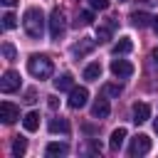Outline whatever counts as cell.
Here are the masks:
<instances>
[{
	"label": "cell",
	"instance_id": "obj_24",
	"mask_svg": "<svg viewBox=\"0 0 158 158\" xmlns=\"http://www.w3.org/2000/svg\"><path fill=\"white\" fill-rule=\"evenodd\" d=\"M96 40H99V42H109V40H111V25L99 27V30H96Z\"/></svg>",
	"mask_w": 158,
	"mask_h": 158
},
{
	"label": "cell",
	"instance_id": "obj_32",
	"mask_svg": "<svg viewBox=\"0 0 158 158\" xmlns=\"http://www.w3.org/2000/svg\"><path fill=\"white\" fill-rule=\"evenodd\" d=\"M153 59H156V62H158V49H156V52H153Z\"/></svg>",
	"mask_w": 158,
	"mask_h": 158
},
{
	"label": "cell",
	"instance_id": "obj_5",
	"mask_svg": "<svg viewBox=\"0 0 158 158\" xmlns=\"http://www.w3.org/2000/svg\"><path fill=\"white\" fill-rule=\"evenodd\" d=\"M20 89V74L15 72V69H7L5 74H2V79H0V91L2 94H12V91H17Z\"/></svg>",
	"mask_w": 158,
	"mask_h": 158
},
{
	"label": "cell",
	"instance_id": "obj_29",
	"mask_svg": "<svg viewBox=\"0 0 158 158\" xmlns=\"http://www.w3.org/2000/svg\"><path fill=\"white\" fill-rule=\"evenodd\" d=\"M2 5H7V7H12V5H17V0H0Z\"/></svg>",
	"mask_w": 158,
	"mask_h": 158
},
{
	"label": "cell",
	"instance_id": "obj_13",
	"mask_svg": "<svg viewBox=\"0 0 158 158\" xmlns=\"http://www.w3.org/2000/svg\"><path fill=\"white\" fill-rule=\"evenodd\" d=\"M131 22H133V27H148V25H153V17L148 15V12H131Z\"/></svg>",
	"mask_w": 158,
	"mask_h": 158
},
{
	"label": "cell",
	"instance_id": "obj_16",
	"mask_svg": "<svg viewBox=\"0 0 158 158\" xmlns=\"http://www.w3.org/2000/svg\"><path fill=\"white\" fill-rule=\"evenodd\" d=\"M47 128H49V133H69V123L64 118H49Z\"/></svg>",
	"mask_w": 158,
	"mask_h": 158
},
{
	"label": "cell",
	"instance_id": "obj_10",
	"mask_svg": "<svg viewBox=\"0 0 158 158\" xmlns=\"http://www.w3.org/2000/svg\"><path fill=\"white\" fill-rule=\"evenodd\" d=\"M151 118V106L148 104H133V121L136 123H146Z\"/></svg>",
	"mask_w": 158,
	"mask_h": 158
},
{
	"label": "cell",
	"instance_id": "obj_9",
	"mask_svg": "<svg viewBox=\"0 0 158 158\" xmlns=\"http://www.w3.org/2000/svg\"><path fill=\"white\" fill-rule=\"evenodd\" d=\"M109 111H111V106H109L106 99H96L94 106H91V116H94V118H106Z\"/></svg>",
	"mask_w": 158,
	"mask_h": 158
},
{
	"label": "cell",
	"instance_id": "obj_11",
	"mask_svg": "<svg viewBox=\"0 0 158 158\" xmlns=\"http://www.w3.org/2000/svg\"><path fill=\"white\" fill-rule=\"evenodd\" d=\"M123 141H126V128H116V131L111 133V138H109V148H111L114 153H118L121 146H123Z\"/></svg>",
	"mask_w": 158,
	"mask_h": 158
},
{
	"label": "cell",
	"instance_id": "obj_14",
	"mask_svg": "<svg viewBox=\"0 0 158 158\" xmlns=\"http://www.w3.org/2000/svg\"><path fill=\"white\" fill-rule=\"evenodd\" d=\"M44 153L47 156H67L69 153V146L67 143H59V141H52V143H47Z\"/></svg>",
	"mask_w": 158,
	"mask_h": 158
},
{
	"label": "cell",
	"instance_id": "obj_33",
	"mask_svg": "<svg viewBox=\"0 0 158 158\" xmlns=\"http://www.w3.org/2000/svg\"><path fill=\"white\" fill-rule=\"evenodd\" d=\"M118 2H123V0H118Z\"/></svg>",
	"mask_w": 158,
	"mask_h": 158
},
{
	"label": "cell",
	"instance_id": "obj_18",
	"mask_svg": "<svg viewBox=\"0 0 158 158\" xmlns=\"http://www.w3.org/2000/svg\"><path fill=\"white\" fill-rule=\"evenodd\" d=\"M99 77H101V64H99V62L86 64V69H84V79H86V81H96Z\"/></svg>",
	"mask_w": 158,
	"mask_h": 158
},
{
	"label": "cell",
	"instance_id": "obj_2",
	"mask_svg": "<svg viewBox=\"0 0 158 158\" xmlns=\"http://www.w3.org/2000/svg\"><path fill=\"white\" fill-rule=\"evenodd\" d=\"M27 72L35 77V79H49L54 67H52V59L47 54H32L27 59Z\"/></svg>",
	"mask_w": 158,
	"mask_h": 158
},
{
	"label": "cell",
	"instance_id": "obj_4",
	"mask_svg": "<svg viewBox=\"0 0 158 158\" xmlns=\"http://www.w3.org/2000/svg\"><path fill=\"white\" fill-rule=\"evenodd\" d=\"M151 151V138L146 133H138L136 138H131V146H128V156L136 158V156H146Z\"/></svg>",
	"mask_w": 158,
	"mask_h": 158
},
{
	"label": "cell",
	"instance_id": "obj_22",
	"mask_svg": "<svg viewBox=\"0 0 158 158\" xmlns=\"http://www.w3.org/2000/svg\"><path fill=\"white\" fill-rule=\"evenodd\" d=\"M25 151H27V141L25 138H15L12 141V156L20 158V156H25Z\"/></svg>",
	"mask_w": 158,
	"mask_h": 158
},
{
	"label": "cell",
	"instance_id": "obj_25",
	"mask_svg": "<svg viewBox=\"0 0 158 158\" xmlns=\"http://www.w3.org/2000/svg\"><path fill=\"white\" fill-rule=\"evenodd\" d=\"M2 54H5V59H7V62H12V59L17 57V52H15V47H12L10 42H5V44H2Z\"/></svg>",
	"mask_w": 158,
	"mask_h": 158
},
{
	"label": "cell",
	"instance_id": "obj_20",
	"mask_svg": "<svg viewBox=\"0 0 158 158\" xmlns=\"http://www.w3.org/2000/svg\"><path fill=\"white\" fill-rule=\"evenodd\" d=\"M91 22H94V12H91V10L79 12V15H77V20H74V25H77V27H86V25H91Z\"/></svg>",
	"mask_w": 158,
	"mask_h": 158
},
{
	"label": "cell",
	"instance_id": "obj_3",
	"mask_svg": "<svg viewBox=\"0 0 158 158\" xmlns=\"http://www.w3.org/2000/svg\"><path fill=\"white\" fill-rule=\"evenodd\" d=\"M49 37L52 40H59L62 35H64V30H67V22H64V12L59 10V7H54L52 12H49Z\"/></svg>",
	"mask_w": 158,
	"mask_h": 158
},
{
	"label": "cell",
	"instance_id": "obj_26",
	"mask_svg": "<svg viewBox=\"0 0 158 158\" xmlns=\"http://www.w3.org/2000/svg\"><path fill=\"white\" fill-rule=\"evenodd\" d=\"M89 5H91L94 10H106V7L111 5V0H89Z\"/></svg>",
	"mask_w": 158,
	"mask_h": 158
},
{
	"label": "cell",
	"instance_id": "obj_7",
	"mask_svg": "<svg viewBox=\"0 0 158 158\" xmlns=\"http://www.w3.org/2000/svg\"><path fill=\"white\" fill-rule=\"evenodd\" d=\"M86 99H89V91H86V86H74L72 91H69V109H81L84 104H86Z\"/></svg>",
	"mask_w": 158,
	"mask_h": 158
},
{
	"label": "cell",
	"instance_id": "obj_8",
	"mask_svg": "<svg viewBox=\"0 0 158 158\" xmlns=\"http://www.w3.org/2000/svg\"><path fill=\"white\" fill-rule=\"evenodd\" d=\"M0 118H2V123H15L20 118V109L10 101H2L0 104Z\"/></svg>",
	"mask_w": 158,
	"mask_h": 158
},
{
	"label": "cell",
	"instance_id": "obj_23",
	"mask_svg": "<svg viewBox=\"0 0 158 158\" xmlns=\"http://www.w3.org/2000/svg\"><path fill=\"white\" fill-rule=\"evenodd\" d=\"M2 27H5V30H12V27H17V17H15L12 12H5V15H2Z\"/></svg>",
	"mask_w": 158,
	"mask_h": 158
},
{
	"label": "cell",
	"instance_id": "obj_28",
	"mask_svg": "<svg viewBox=\"0 0 158 158\" xmlns=\"http://www.w3.org/2000/svg\"><path fill=\"white\" fill-rule=\"evenodd\" d=\"M57 106H59V101H57L54 96H49V109H57Z\"/></svg>",
	"mask_w": 158,
	"mask_h": 158
},
{
	"label": "cell",
	"instance_id": "obj_12",
	"mask_svg": "<svg viewBox=\"0 0 158 158\" xmlns=\"http://www.w3.org/2000/svg\"><path fill=\"white\" fill-rule=\"evenodd\" d=\"M54 86H57V91H72V89H74V79H72V74H69V72L59 74V77L54 79Z\"/></svg>",
	"mask_w": 158,
	"mask_h": 158
},
{
	"label": "cell",
	"instance_id": "obj_21",
	"mask_svg": "<svg viewBox=\"0 0 158 158\" xmlns=\"http://www.w3.org/2000/svg\"><path fill=\"white\" fill-rule=\"evenodd\" d=\"M121 91H123L121 84H104L101 86V94L104 96H121Z\"/></svg>",
	"mask_w": 158,
	"mask_h": 158
},
{
	"label": "cell",
	"instance_id": "obj_27",
	"mask_svg": "<svg viewBox=\"0 0 158 158\" xmlns=\"http://www.w3.org/2000/svg\"><path fill=\"white\" fill-rule=\"evenodd\" d=\"M35 96H37V94H35V89H27V91H25V101H27V104H35V101H37Z\"/></svg>",
	"mask_w": 158,
	"mask_h": 158
},
{
	"label": "cell",
	"instance_id": "obj_17",
	"mask_svg": "<svg viewBox=\"0 0 158 158\" xmlns=\"http://www.w3.org/2000/svg\"><path fill=\"white\" fill-rule=\"evenodd\" d=\"M131 49H133V42H131L128 37H121V40H118V42L114 44V49H111V52H114V54L118 57V54H128Z\"/></svg>",
	"mask_w": 158,
	"mask_h": 158
},
{
	"label": "cell",
	"instance_id": "obj_6",
	"mask_svg": "<svg viewBox=\"0 0 158 158\" xmlns=\"http://www.w3.org/2000/svg\"><path fill=\"white\" fill-rule=\"evenodd\" d=\"M111 74L118 77V79H128L133 74V64L128 59H114L111 62Z\"/></svg>",
	"mask_w": 158,
	"mask_h": 158
},
{
	"label": "cell",
	"instance_id": "obj_30",
	"mask_svg": "<svg viewBox=\"0 0 158 158\" xmlns=\"http://www.w3.org/2000/svg\"><path fill=\"white\" fill-rule=\"evenodd\" d=\"M153 30H156V32H158V15H156V17H153Z\"/></svg>",
	"mask_w": 158,
	"mask_h": 158
},
{
	"label": "cell",
	"instance_id": "obj_15",
	"mask_svg": "<svg viewBox=\"0 0 158 158\" xmlns=\"http://www.w3.org/2000/svg\"><path fill=\"white\" fill-rule=\"evenodd\" d=\"M22 126H25V131H37V128H40V114H37V111H30V114H25V118H22Z\"/></svg>",
	"mask_w": 158,
	"mask_h": 158
},
{
	"label": "cell",
	"instance_id": "obj_31",
	"mask_svg": "<svg viewBox=\"0 0 158 158\" xmlns=\"http://www.w3.org/2000/svg\"><path fill=\"white\" fill-rule=\"evenodd\" d=\"M153 131H156V133H158V118H156V121H153Z\"/></svg>",
	"mask_w": 158,
	"mask_h": 158
},
{
	"label": "cell",
	"instance_id": "obj_1",
	"mask_svg": "<svg viewBox=\"0 0 158 158\" xmlns=\"http://www.w3.org/2000/svg\"><path fill=\"white\" fill-rule=\"evenodd\" d=\"M22 27H25L27 37L42 40V35H44V12L40 7H27L25 15H22Z\"/></svg>",
	"mask_w": 158,
	"mask_h": 158
},
{
	"label": "cell",
	"instance_id": "obj_19",
	"mask_svg": "<svg viewBox=\"0 0 158 158\" xmlns=\"http://www.w3.org/2000/svg\"><path fill=\"white\" fill-rule=\"evenodd\" d=\"M91 49H94V40H81L79 44L72 47V52H74L77 57H81V54H86V52H91Z\"/></svg>",
	"mask_w": 158,
	"mask_h": 158
}]
</instances>
